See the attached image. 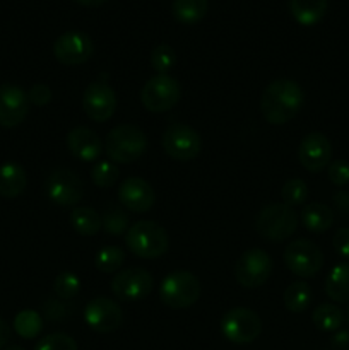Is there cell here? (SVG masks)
I'll return each mask as SVG.
<instances>
[{"label": "cell", "instance_id": "6da1fadb", "mask_svg": "<svg viewBox=\"0 0 349 350\" xmlns=\"http://www.w3.org/2000/svg\"><path fill=\"white\" fill-rule=\"evenodd\" d=\"M305 94L300 84L291 79H276L262 92L260 111L270 125H284L300 113Z\"/></svg>", "mask_w": 349, "mask_h": 350}, {"label": "cell", "instance_id": "7a4b0ae2", "mask_svg": "<svg viewBox=\"0 0 349 350\" xmlns=\"http://www.w3.org/2000/svg\"><path fill=\"white\" fill-rule=\"evenodd\" d=\"M125 245L135 256L154 260L163 256L170 246L166 229L154 221H139L125 234Z\"/></svg>", "mask_w": 349, "mask_h": 350}, {"label": "cell", "instance_id": "3957f363", "mask_svg": "<svg viewBox=\"0 0 349 350\" xmlns=\"http://www.w3.org/2000/svg\"><path fill=\"white\" fill-rule=\"evenodd\" d=\"M147 149V137L139 126L118 125L112 129L105 140V152L109 161L118 164H130L139 159Z\"/></svg>", "mask_w": 349, "mask_h": 350}, {"label": "cell", "instance_id": "277c9868", "mask_svg": "<svg viewBox=\"0 0 349 350\" xmlns=\"http://www.w3.org/2000/svg\"><path fill=\"white\" fill-rule=\"evenodd\" d=\"M298 228V214L286 204H272L259 212L255 219L257 234L269 241H284L294 234Z\"/></svg>", "mask_w": 349, "mask_h": 350}, {"label": "cell", "instance_id": "5b68a950", "mask_svg": "<svg viewBox=\"0 0 349 350\" xmlns=\"http://www.w3.org/2000/svg\"><path fill=\"white\" fill-rule=\"evenodd\" d=\"M202 287L197 277L187 270H177L163 279L159 286L161 303L173 310H185L201 297Z\"/></svg>", "mask_w": 349, "mask_h": 350}, {"label": "cell", "instance_id": "8992f818", "mask_svg": "<svg viewBox=\"0 0 349 350\" xmlns=\"http://www.w3.org/2000/svg\"><path fill=\"white\" fill-rule=\"evenodd\" d=\"M181 89L177 79L168 74H157L144 84L140 101L151 113L170 111L180 101Z\"/></svg>", "mask_w": 349, "mask_h": 350}, {"label": "cell", "instance_id": "52a82bcc", "mask_svg": "<svg viewBox=\"0 0 349 350\" xmlns=\"http://www.w3.org/2000/svg\"><path fill=\"white\" fill-rule=\"evenodd\" d=\"M221 332L226 340L233 344H252L262 334V321L248 308H233L222 317Z\"/></svg>", "mask_w": 349, "mask_h": 350}, {"label": "cell", "instance_id": "ba28073f", "mask_svg": "<svg viewBox=\"0 0 349 350\" xmlns=\"http://www.w3.org/2000/svg\"><path fill=\"white\" fill-rule=\"evenodd\" d=\"M284 263L294 275L310 279L324 267V253L310 239H296L284 250Z\"/></svg>", "mask_w": 349, "mask_h": 350}, {"label": "cell", "instance_id": "9c48e42d", "mask_svg": "<svg viewBox=\"0 0 349 350\" xmlns=\"http://www.w3.org/2000/svg\"><path fill=\"white\" fill-rule=\"evenodd\" d=\"M48 198L58 207H75L84 197V183L77 173L70 170L51 171L44 183Z\"/></svg>", "mask_w": 349, "mask_h": 350}, {"label": "cell", "instance_id": "30bf717a", "mask_svg": "<svg viewBox=\"0 0 349 350\" xmlns=\"http://www.w3.org/2000/svg\"><path fill=\"white\" fill-rule=\"evenodd\" d=\"M272 273V260L260 248L246 250L235 265V277L245 289H257L269 280Z\"/></svg>", "mask_w": 349, "mask_h": 350}, {"label": "cell", "instance_id": "8fae6325", "mask_svg": "<svg viewBox=\"0 0 349 350\" xmlns=\"http://www.w3.org/2000/svg\"><path fill=\"white\" fill-rule=\"evenodd\" d=\"M164 152L177 161H190L201 154L202 139L192 126L177 123L168 126L161 139Z\"/></svg>", "mask_w": 349, "mask_h": 350}, {"label": "cell", "instance_id": "7c38bea8", "mask_svg": "<svg viewBox=\"0 0 349 350\" xmlns=\"http://www.w3.org/2000/svg\"><path fill=\"white\" fill-rule=\"evenodd\" d=\"M154 286L153 275L146 269L133 267V269L122 270L112 280V293L116 299L132 303L142 301L151 294Z\"/></svg>", "mask_w": 349, "mask_h": 350}, {"label": "cell", "instance_id": "4fadbf2b", "mask_svg": "<svg viewBox=\"0 0 349 350\" xmlns=\"http://www.w3.org/2000/svg\"><path fill=\"white\" fill-rule=\"evenodd\" d=\"M94 53L92 40L82 31H67L60 34L53 43V55L64 65L86 64Z\"/></svg>", "mask_w": 349, "mask_h": 350}, {"label": "cell", "instance_id": "5bb4252c", "mask_svg": "<svg viewBox=\"0 0 349 350\" xmlns=\"http://www.w3.org/2000/svg\"><path fill=\"white\" fill-rule=\"evenodd\" d=\"M116 94L106 82L96 81L86 88L82 94V108L86 115L96 123L108 122L116 111Z\"/></svg>", "mask_w": 349, "mask_h": 350}, {"label": "cell", "instance_id": "9a60e30c", "mask_svg": "<svg viewBox=\"0 0 349 350\" xmlns=\"http://www.w3.org/2000/svg\"><path fill=\"white\" fill-rule=\"evenodd\" d=\"M84 320L91 330L98 334H112L122 325V308L116 301L108 299V297H94L86 306Z\"/></svg>", "mask_w": 349, "mask_h": 350}, {"label": "cell", "instance_id": "2e32d148", "mask_svg": "<svg viewBox=\"0 0 349 350\" xmlns=\"http://www.w3.org/2000/svg\"><path fill=\"white\" fill-rule=\"evenodd\" d=\"M300 164L310 173H320L331 164L332 146L331 140L320 132H311L303 137L298 147Z\"/></svg>", "mask_w": 349, "mask_h": 350}, {"label": "cell", "instance_id": "e0dca14e", "mask_svg": "<svg viewBox=\"0 0 349 350\" xmlns=\"http://www.w3.org/2000/svg\"><path fill=\"white\" fill-rule=\"evenodd\" d=\"M29 111L27 92L12 84L0 85V126L14 129L21 125Z\"/></svg>", "mask_w": 349, "mask_h": 350}, {"label": "cell", "instance_id": "ac0fdd59", "mask_svg": "<svg viewBox=\"0 0 349 350\" xmlns=\"http://www.w3.org/2000/svg\"><path fill=\"white\" fill-rule=\"evenodd\" d=\"M118 200L127 211L144 214L153 208L154 202H156V193L146 180L139 176H130L125 178L120 185Z\"/></svg>", "mask_w": 349, "mask_h": 350}, {"label": "cell", "instance_id": "d6986e66", "mask_svg": "<svg viewBox=\"0 0 349 350\" xmlns=\"http://www.w3.org/2000/svg\"><path fill=\"white\" fill-rule=\"evenodd\" d=\"M67 147L75 159L82 163H92L98 161L99 156L105 152V144L88 126H75L67 135Z\"/></svg>", "mask_w": 349, "mask_h": 350}, {"label": "cell", "instance_id": "ffe728a7", "mask_svg": "<svg viewBox=\"0 0 349 350\" xmlns=\"http://www.w3.org/2000/svg\"><path fill=\"white\" fill-rule=\"evenodd\" d=\"M26 171L14 161H7L0 166V197L16 198L26 190Z\"/></svg>", "mask_w": 349, "mask_h": 350}, {"label": "cell", "instance_id": "44dd1931", "mask_svg": "<svg viewBox=\"0 0 349 350\" xmlns=\"http://www.w3.org/2000/svg\"><path fill=\"white\" fill-rule=\"evenodd\" d=\"M301 222L305 228L313 234H322V232L328 231L334 224V212L328 205L320 204V202H313V204L305 205L301 211Z\"/></svg>", "mask_w": 349, "mask_h": 350}, {"label": "cell", "instance_id": "7402d4cb", "mask_svg": "<svg viewBox=\"0 0 349 350\" xmlns=\"http://www.w3.org/2000/svg\"><path fill=\"white\" fill-rule=\"evenodd\" d=\"M291 16L301 26H315L327 12V0H289Z\"/></svg>", "mask_w": 349, "mask_h": 350}, {"label": "cell", "instance_id": "603a6c76", "mask_svg": "<svg viewBox=\"0 0 349 350\" xmlns=\"http://www.w3.org/2000/svg\"><path fill=\"white\" fill-rule=\"evenodd\" d=\"M325 294L334 303H349V262L339 263L325 279Z\"/></svg>", "mask_w": 349, "mask_h": 350}, {"label": "cell", "instance_id": "cb8c5ba5", "mask_svg": "<svg viewBox=\"0 0 349 350\" xmlns=\"http://www.w3.org/2000/svg\"><path fill=\"white\" fill-rule=\"evenodd\" d=\"M70 224L81 236H96L103 229V219L94 208L75 207L70 214Z\"/></svg>", "mask_w": 349, "mask_h": 350}, {"label": "cell", "instance_id": "d4e9b609", "mask_svg": "<svg viewBox=\"0 0 349 350\" xmlns=\"http://www.w3.org/2000/svg\"><path fill=\"white\" fill-rule=\"evenodd\" d=\"M209 9V0H173L171 12L181 24H195L204 19Z\"/></svg>", "mask_w": 349, "mask_h": 350}, {"label": "cell", "instance_id": "484cf974", "mask_svg": "<svg viewBox=\"0 0 349 350\" xmlns=\"http://www.w3.org/2000/svg\"><path fill=\"white\" fill-rule=\"evenodd\" d=\"M311 297H313V293H311L310 286L307 282L298 280V282L289 284L286 287L283 301L287 311H291V313H303L310 306Z\"/></svg>", "mask_w": 349, "mask_h": 350}, {"label": "cell", "instance_id": "4316f807", "mask_svg": "<svg viewBox=\"0 0 349 350\" xmlns=\"http://www.w3.org/2000/svg\"><path fill=\"white\" fill-rule=\"evenodd\" d=\"M313 325L320 332H335L344 323V311L332 303H324L311 314Z\"/></svg>", "mask_w": 349, "mask_h": 350}, {"label": "cell", "instance_id": "83f0119b", "mask_svg": "<svg viewBox=\"0 0 349 350\" xmlns=\"http://www.w3.org/2000/svg\"><path fill=\"white\" fill-rule=\"evenodd\" d=\"M103 219V229L106 234L109 236H122L127 234L130 229V219L129 214L122 208V205L109 204L101 214Z\"/></svg>", "mask_w": 349, "mask_h": 350}, {"label": "cell", "instance_id": "f1b7e54d", "mask_svg": "<svg viewBox=\"0 0 349 350\" xmlns=\"http://www.w3.org/2000/svg\"><path fill=\"white\" fill-rule=\"evenodd\" d=\"M14 330L19 337L31 340V338H36L41 334L43 320H41L40 313H36L34 310H24L14 318Z\"/></svg>", "mask_w": 349, "mask_h": 350}, {"label": "cell", "instance_id": "f546056e", "mask_svg": "<svg viewBox=\"0 0 349 350\" xmlns=\"http://www.w3.org/2000/svg\"><path fill=\"white\" fill-rule=\"evenodd\" d=\"M125 260V252L118 246H106L96 253L94 265L99 272L103 273H113L120 270Z\"/></svg>", "mask_w": 349, "mask_h": 350}, {"label": "cell", "instance_id": "4dcf8cb0", "mask_svg": "<svg viewBox=\"0 0 349 350\" xmlns=\"http://www.w3.org/2000/svg\"><path fill=\"white\" fill-rule=\"evenodd\" d=\"M120 167L113 161H98L91 170V180L96 187L109 188L118 181Z\"/></svg>", "mask_w": 349, "mask_h": 350}, {"label": "cell", "instance_id": "1f68e13d", "mask_svg": "<svg viewBox=\"0 0 349 350\" xmlns=\"http://www.w3.org/2000/svg\"><path fill=\"white\" fill-rule=\"evenodd\" d=\"M53 291L60 301H70L81 291V280L72 272H60L55 279Z\"/></svg>", "mask_w": 349, "mask_h": 350}, {"label": "cell", "instance_id": "d6a6232c", "mask_svg": "<svg viewBox=\"0 0 349 350\" xmlns=\"http://www.w3.org/2000/svg\"><path fill=\"white\" fill-rule=\"evenodd\" d=\"M281 197H283L284 204L289 207H296V205H303L308 198V187L303 180L300 178H293L284 183L283 190H281Z\"/></svg>", "mask_w": 349, "mask_h": 350}, {"label": "cell", "instance_id": "836d02e7", "mask_svg": "<svg viewBox=\"0 0 349 350\" xmlns=\"http://www.w3.org/2000/svg\"><path fill=\"white\" fill-rule=\"evenodd\" d=\"M177 62V55L170 44H157L151 51V65L157 74H168Z\"/></svg>", "mask_w": 349, "mask_h": 350}, {"label": "cell", "instance_id": "e575fe53", "mask_svg": "<svg viewBox=\"0 0 349 350\" xmlns=\"http://www.w3.org/2000/svg\"><path fill=\"white\" fill-rule=\"evenodd\" d=\"M34 350H77V342L67 334H51L41 338Z\"/></svg>", "mask_w": 349, "mask_h": 350}, {"label": "cell", "instance_id": "d590c367", "mask_svg": "<svg viewBox=\"0 0 349 350\" xmlns=\"http://www.w3.org/2000/svg\"><path fill=\"white\" fill-rule=\"evenodd\" d=\"M327 174L335 187H346L349 183V163L344 159L332 161L327 166Z\"/></svg>", "mask_w": 349, "mask_h": 350}, {"label": "cell", "instance_id": "8d00e7d4", "mask_svg": "<svg viewBox=\"0 0 349 350\" xmlns=\"http://www.w3.org/2000/svg\"><path fill=\"white\" fill-rule=\"evenodd\" d=\"M332 246L339 256L349 260V228H341L339 231H335L334 238H332Z\"/></svg>", "mask_w": 349, "mask_h": 350}, {"label": "cell", "instance_id": "74e56055", "mask_svg": "<svg viewBox=\"0 0 349 350\" xmlns=\"http://www.w3.org/2000/svg\"><path fill=\"white\" fill-rule=\"evenodd\" d=\"M27 99L34 106H47L51 101V89L44 84H36L27 92Z\"/></svg>", "mask_w": 349, "mask_h": 350}, {"label": "cell", "instance_id": "f35d334b", "mask_svg": "<svg viewBox=\"0 0 349 350\" xmlns=\"http://www.w3.org/2000/svg\"><path fill=\"white\" fill-rule=\"evenodd\" d=\"M67 308L64 306L62 303H58V301H47L44 303V313H47V318L48 320H62V318L67 317Z\"/></svg>", "mask_w": 349, "mask_h": 350}, {"label": "cell", "instance_id": "ab89813d", "mask_svg": "<svg viewBox=\"0 0 349 350\" xmlns=\"http://www.w3.org/2000/svg\"><path fill=\"white\" fill-rule=\"evenodd\" d=\"M334 204L341 214H349V191H339V193H335Z\"/></svg>", "mask_w": 349, "mask_h": 350}, {"label": "cell", "instance_id": "60d3db41", "mask_svg": "<svg viewBox=\"0 0 349 350\" xmlns=\"http://www.w3.org/2000/svg\"><path fill=\"white\" fill-rule=\"evenodd\" d=\"M10 338V327L7 325V321L3 318H0V349L9 342Z\"/></svg>", "mask_w": 349, "mask_h": 350}, {"label": "cell", "instance_id": "b9f144b4", "mask_svg": "<svg viewBox=\"0 0 349 350\" xmlns=\"http://www.w3.org/2000/svg\"><path fill=\"white\" fill-rule=\"evenodd\" d=\"M75 2H79L84 7H99L105 2H108V0H75Z\"/></svg>", "mask_w": 349, "mask_h": 350}, {"label": "cell", "instance_id": "7bdbcfd3", "mask_svg": "<svg viewBox=\"0 0 349 350\" xmlns=\"http://www.w3.org/2000/svg\"><path fill=\"white\" fill-rule=\"evenodd\" d=\"M5 350H26V349L19 347V345H10V347H7Z\"/></svg>", "mask_w": 349, "mask_h": 350}, {"label": "cell", "instance_id": "ee69618b", "mask_svg": "<svg viewBox=\"0 0 349 350\" xmlns=\"http://www.w3.org/2000/svg\"><path fill=\"white\" fill-rule=\"evenodd\" d=\"M346 317H348V321H349V308H348V313H346Z\"/></svg>", "mask_w": 349, "mask_h": 350}]
</instances>
